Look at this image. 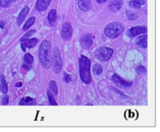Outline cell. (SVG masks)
I'll list each match as a JSON object with an SVG mask.
<instances>
[{"label": "cell", "mask_w": 160, "mask_h": 132, "mask_svg": "<svg viewBox=\"0 0 160 132\" xmlns=\"http://www.w3.org/2000/svg\"><path fill=\"white\" fill-rule=\"evenodd\" d=\"M47 97H48V101H49V104L50 105H53V106H57V103L55 102V100H54V98H53V94L50 92V91H48L47 92Z\"/></svg>", "instance_id": "23"}, {"label": "cell", "mask_w": 160, "mask_h": 132, "mask_svg": "<svg viewBox=\"0 0 160 132\" xmlns=\"http://www.w3.org/2000/svg\"><path fill=\"white\" fill-rule=\"evenodd\" d=\"M73 35V28L72 25L69 22H65L62 25V29H61V37L65 40H69L72 38Z\"/></svg>", "instance_id": "6"}, {"label": "cell", "mask_w": 160, "mask_h": 132, "mask_svg": "<svg viewBox=\"0 0 160 132\" xmlns=\"http://www.w3.org/2000/svg\"><path fill=\"white\" fill-rule=\"evenodd\" d=\"M94 35H92L90 33L89 34H85L81 37V45L82 47V48L84 49H89L93 45V40H94Z\"/></svg>", "instance_id": "7"}, {"label": "cell", "mask_w": 160, "mask_h": 132, "mask_svg": "<svg viewBox=\"0 0 160 132\" xmlns=\"http://www.w3.org/2000/svg\"><path fill=\"white\" fill-rule=\"evenodd\" d=\"M130 5L132 8H135V9H140V8H141V5H140L138 3H137V2L133 1V0L130 2Z\"/></svg>", "instance_id": "26"}, {"label": "cell", "mask_w": 160, "mask_h": 132, "mask_svg": "<svg viewBox=\"0 0 160 132\" xmlns=\"http://www.w3.org/2000/svg\"><path fill=\"white\" fill-rule=\"evenodd\" d=\"M124 31V26L119 22H112L107 25L104 29L105 35L110 39H115L119 37Z\"/></svg>", "instance_id": "3"}, {"label": "cell", "mask_w": 160, "mask_h": 132, "mask_svg": "<svg viewBox=\"0 0 160 132\" xmlns=\"http://www.w3.org/2000/svg\"><path fill=\"white\" fill-rule=\"evenodd\" d=\"M34 22H35V18H34V17L30 18V19L25 22V26H24L23 27V31H27L29 28H31L32 26L34 24Z\"/></svg>", "instance_id": "21"}, {"label": "cell", "mask_w": 160, "mask_h": 132, "mask_svg": "<svg viewBox=\"0 0 160 132\" xmlns=\"http://www.w3.org/2000/svg\"><path fill=\"white\" fill-rule=\"evenodd\" d=\"M52 63H53V68L54 73L59 74L62 69V59L60 50L55 47L53 49V55H52Z\"/></svg>", "instance_id": "5"}, {"label": "cell", "mask_w": 160, "mask_h": 132, "mask_svg": "<svg viewBox=\"0 0 160 132\" xmlns=\"http://www.w3.org/2000/svg\"><path fill=\"white\" fill-rule=\"evenodd\" d=\"M146 32H147V28L145 27H134L129 30L128 35L131 38H134L140 34L145 33Z\"/></svg>", "instance_id": "8"}, {"label": "cell", "mask_w": 160, "mask_h": 132, "mask_svg": "<svg viewBox=\"0 0 160 132\" xmlns=\"http://www.w3.org/2000/svg\"><path fill=\"white\" fill-rule=\"evenodd\" d=\"M90 60L84 55H81L79 59V70L81 80L85 84H90L91 74H90Z\"/></svg>", "instance_id": "1"}, {"label": "cell", "mask_w": 160, "mask_h": 132, "mask_svg": "<svg viewBox=\"0 0 160 132\" xmlns=\"http://www.w3.org/2000/svg\"><path fill=\"white\" fill-rule=\"evenodd\" d=\"M9 5H10V3L7 0H0V7L6 8V7H9Z\"/></svg>", "instance_id": "27"}, {"label": "cell", "mask_w": 160, "mask_h": 132, "mask_svg": "<svg viewBox=\"0 0 160 132\" xmlns=\"http://www.w3.org/2000/svg\"><path fill=\"white\" fill-rule=\"evenodd\" d=\"M16 86H17V87H21V86H22V83H21V82L16 83Z\"/></svg>", "instance_id": "32"}, {"label": "cell", "mask_w": 160, "mask_h": 132, "mask_svg": "<svg viewBox=\"0 0 160 132\" xmlns=\"http://www.w3.org/2000/svg\"><path fill=\"white\" fill-rule=\"evenodd\" d=\"M35 101L31 97H24L20 100L19 105H35Z\"/></svg>", "instance_id": "18"}, {"label": "cell", "mask_w": 160, "mask_h": 132, "mask_svg": "<svg viewBox=\"0 0 160 132\" xmlns=\"http://www.w3.org/2000/svg\"><path fill=\"white\" fill-rule=\"evenodd\" d=\"M49 90L54 95H56L58 94V87H57V84H56V82L54 80L50 81V83H49Z\"/></svg>", "instance_id": "20"}, {"label": "cell", "mask_w": 160, "mask_h": 132, "mask_svg": "<svg viewBox=\"0 0 160 132\" xmlns=\"http://www.w3.org/2000/svg\"><path fill=\"white\" fill-rule=\"evenodd\" d=\"M102 71H103V68H102V67L101 65H99V64H95V65L93 67V73H94V75H101V74L102 73Z\"/></svg>", "instance_id": "22"}, {"label": "cell", "mask_w": 160, "mask_h": 132, "mask_svg": "<svg viewBox=\"0 0 160 132\" xmlns=\"http://www.w3.org/2000/svg\"><path fill=\"white\" fill-rule=\"evenodd\" d=\"M122 6H123V0H114L113 2H111L110 4L109 9L112 12H115V11H119Z\"/></svg>", "instance_id": "15"}, {"label": "cell", "mask_w": 160, "mask_h": 132, "mask_svg": "<svg viewBox=\"0 0 160 132\" xmlns=\"http://www.w3.org/2000/svg\"><path fill=\"white\" fill-rule=\"evenodd\" d=\"M8 103H9V97H8L7 95L4 96L3 99H2V104H3V105H7Z\"/></svg>", "instance_id": "29"}, {"label": "cell", "mask_w": 160, "mask_h": 132, "mask_svg": "<svg viewBox=\"0 0 160 132\" xmlns=\"http://www.w3.org/2000/svg\"><path fill=\"white\" fill-rule=\"evenodd\" d=\"M0 90L4 94H6L7 91H8V88H7V85H6L5 79H4V75H2L1 78H0Z\"/></svg>", "instance_id": "19"}, {"label": "cell", "mask_w": 160, "mask_h": 132, "mask_svg": "<svg viewBox=\"0 0 160 132\" xmlns=\"http://www.w3.org/2000/svg\"><path fill=\"white\" fill-rule=\"evenodd\" d=\"M133 1H135V2L138 3L140 5H142V4H144V3H145V1H144V0H133Z\"/></svg>", "instance_id": "31"}, {"label": "cell", "mask_w": 160, "mask_h": 132, "mask_svg": "<svg viewBox=\"0 0 160 132\" xmlns=\"http://www.w3.org/2000/svg\"><path fill=\"white\" fill-rule=\"evenodd\" d=\"M113 53L114 50L112 48L107 47H101L94 52V56L100 61H107L111 58Z\"/></svg>", "instance_id": "4"}, {"label": "cell", "mask_w": 160, "mask_h": 132, "mask_svg": "<svg viewBox=\"0 0 160 132\" xmlns=\"http://www.w3.org/2000/svg\"><path fill=\"white\" fill-rule=\"evenodd\" d=\"M78 7L82 11H88L91 8V1L90 0H77Z\"/></svg>", "instance_id": "12"}, {"label": "cell", "mask_w": 160, "mask_h": 132, "mask_svg": "<svg viewBox=\"0 0 160 132\" xmlns=\"http://www.w3.org/2000/svg\"><path fill=\"white\" fill-rule=\"evenodd\" d=\"M98 3H104V2H106L107 0H96Z\"/></svg>", "instance_id": "34"}, {"label": "cell", "mask_w": 160, "mask_h": 132, "mask_svg": "<svg viewBox=\"0 0 160 132\" xmlns=\"http://www.w3.org/2000/svg\"><path fill=\"white\" fill-rule=\"evenodd\" d=\"M137 44L141 47L146 48L147 47V36L143 35V36L138 37L137 39Z\"/></svg>", "instance_id": "17"}, {"label": "cell", "mask_w": 160, "mask_h": 132, "mask_svg": "<svg viewBox=\"0 0 160 132\" xmlns=\"http://www.w3.org/2000/svg\"><path fill=\"white\" fill-rule=\"evenodd\" d=\"M71 80H72L71 75H69L67 73H65V74H64V81L67 82V83H69V82H71Z\"/></svg>", "instance_id": "28"}, {"label": "cell", "mask_w": 160, "mask_h": 132, "mask_svg": "<svg viewBox=\"0 0 160 132\" xmlns=\"http://www.w3.org/2000/svg\"><path fill=\"white\" fill-rule=\"evenodd\" d=\"M20 42H21V47H22V50L25 52V51L26 50V49H25L26 47H27V48L34 47L38 44L39 40H38V39H36V38H32V39H24V40L20 41Z\"/></svg>", "instance_id": "9"}, {"label": "cell", "mask_w": 160, "mask_h": 132, "mask_svg": "<svg viewBox=\"0 0 160 132\" xmlns=\"http://www.w3.org/2000/svg\"><path fill=\"white\" fill-rule=\"evenodd\" d=\"M7 1H8L9 3H11V2H15L16 0H7Z\"/></svg>", "instance_id": "35"}, {"label": "cell", "mask_w": 160, "mask_h": 132, "mask_svg": "<svg viewBox=\"0 0 160 132\" xmlns=\"http://www.w3.org/2000/svg\"><path fill=\"white\" fill-rule=\"evenodd\" d=\"M127 13V17L130 20H135L137 19V14H135L134 12H131V11H126Z\"/></svg>", "instance_id": "25"}, {"label": "cell", "mask_w": 160, "mask_h": 132, "mask_svg": "<svg viewBox=\"0 0 160 132\" xmlns=\"http://www.w3.org/2000/svg\"><path fill=\"white\" fill-rule=\"evenodd\" d=\"M4 26V21H2V22L0 23V27H1V28H3Z\"/></svg>", "instance_id": "33"}, {"label": "cell", "mask_w": 160, "mask_h": 132, "mask_svg": "<svg viewBox=\"0 0 160 132\" xmlns=\"http://www.w3.org/2000/svg\"><path fill=\"white\" fill-rule=\"evenodd\" d=\"M47 19L51 26H55L56 20H57V12L54 9L50 11V12L48 13V16H47Z\"/></svg>", "instance_id": "16"}, {"label": "cell", "mask_w": 160, "mask_h": 132, "mask_svg": "<svg viewBox=\"0 0 160 132\" xmlns=\"http://www.w3.org/2000/svg\"><path fill=\"white\" fill-rule=\"evenodd\" d=\"M36 32V31L35 30H31V31H29L28 32H26L25 34V36H23L21 39H20V41H22L24 39H28L31 35H32V34H34Z\"/></svg>", "instance_id": "24"}, {"label": "cell", "mask_w": 160, "mask_h": 132, "mask_svg": "<svg viewBox=\"0 0 160 132\" xmlns=\"http://www.w3.org/2000/svg\"><path fill=\"white\" fill-rule=\"evenodd\" d=\"M32 63H33V57L30 53H26L24 57V64L23 70L25 72H28L31 70L32 67Z\"/></svg>", "instance_id": "10"}, {"label": "cell", "mask_w": 160, "mask_h": 132, "mask_svg": "<svg viewBox=\"0 0 160 132\" xmlns=\"http://www.w3.org/2000/svg\"><path fill=\"white\" fill-rule=\"evenodd\" d=\"M137 72H138L139 74H143V73H145V72H146V70H145V68H144L143 67L139 66V67H137Z\"/></svg>", "instance_id": "30"}, {"label": "cell", "mask_w": 160, "mask_h": 132, "mask_svg": "<svg viewBox=\"0 0 160 132\" xmlns=\"http://www.w3.org/2000/svg\"><path fill=\"white\" fill-rule=\"evenodd\" d=\"M29 10H30V9H29L28 6H25V8L22 9V11H20V13L19 14L18 19H17V25H18V27H19V26L23 23L25 19L26 18V16H27L28 13H29Z\"/></svg>", "instance_id": "13"}, {"label": "cell", "mask_w": 160, "mask_h": 132, "mask_svg": "<svg viewBox=\"0 0 160 132\" xmlns=\"http://www.w3.org/2000/svg\"><path fill=\"white\" fill-rule=\"evenodd\" d=\"M112 80L115 85L117 86H120V87H130L132 82L131 81H127V80H123L119 75H112Z\"/></svg>", "instance_id": "11"}, {"label": "cell", "mask_w": 160, "mask_h": 132, "mask_svg": "<svg viewBox=\"0 0 160 132\" xmlns=\"http://www.w3.org/2000/svg\"><path fill=\"white\" fill-rule=\"evenodd\" d=\"M40 60L44 68H49L52 65V50L51 43L47 40H44L40 47Z\"/></svg>", "instance_id": "2"}, {"label": "cell", "mask_w": 160, "mask_h": 132, "mask_svg": "<svg viewBox=\"0 0 160 132\" xmlns=\"http://www.w3.org/2000/svg\"><path fill=\"white\" fill-rule=\"evenodd\" d=\"M52 0H38L36 3V9L39 11H43L49 6Z\"/></svg>", "instance_id": "14"}]
</instances>
